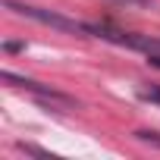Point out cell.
Instances as JSON below:
<instances>
[{"instance_id": "cell-1", "label": "cell", "mask_w": 160, "mask_h": 160, "mask_svg": "<svg viewBox=\"0 0 160 160\" xmlns=\"http://www.w3.org/2000/svg\"><path fill=\"white\" fill-rule=\"evenodd\" d=\"M0 78H3L7 85H13V88H22V91L35 94V98H38L44 107H50V110H63V113L78 110V101H75L72 94H63V91H57V88H50V85H44V82H35V78L16 75V72H10V69L0 72Z\"/></svg>"}, {"instance_id": "cell-2", "label": "cell", "mask_w": 160, "mask_h": 160, "mask_svg": "<svg viewBox=\"0 0 160 160\" xmlns=\"http://www.w3.org/2000/svg\"><path fill=\"white\" fill-rule=\"evenodd\" d=\"M3 10L22 16V19H32V22H41V25H50L57 32H66V35H88V22H78V19H69V16H60L53 10H44V7H32V3H16V0H3Z\"/></svg>"}, {"instance_id": "cell-3", "label": "cell", "mask_w": 160, "mask_h": 160, "mask_svg": "<svg viewBox=\"0 0 160 160\" xmlns=\"http://www.w3.org/2000/svg\"><path fill=\"white\" fill-rule=\"evenodd\" d=\"M135 138H138V141H144V144H154V148H160V132H151V129H138V132H135Z\"/></svg>"}, {"instance_id": "cell-4", "label": "cell", "mask_w": 160, "mask_h": 160, "mask_svg": "<svg viewBox=\"0 0 160 160\" xmlns=\"http://www.w3.org/2000/svg\"><path fill=\"white\" fill-rule=\"evenodd\" d=\"M138 98H141V101H148V104H160V88H157V85L141 88V91H138Z\"/></svg>"}, {"instance_id": "cell-5", "label": "cell", "mask_w": 160, "mask_h": 160, "mask_svg": "<svg viewBox=\"0 0 160 160\" xmlns=\"http://www.w3.org/2000/svg\"><path fill=\"white\" fill-rule=\"evenodd\" d=\"M16 148L25 151V154H32V157H50V151H44V148H38V144H25V141H19Z\"/></svg>"}, {"instance_id": "cell-6", "label": "cell", "mask_w": 160, "mask_h": 160, "mask_svg": "<svg viewBox=\"0 0 160 160\" xmlns=\"http://www.w3.org/2000/svg\"><path fill=\"white\" fill-rule=\"evenodd\" d=\"M3 50L7 53H16V50H25V44L22 41H3Z\"/></svg>"}, {"instance_id": "cell-7", "label": "cell", "mask_w": 160, "mask_h": 160, "mask_svg": "<svg viewBox=\"0 0 160 160\" xmlns=\"http://www.w3.org/2000/svg\"><path fill=\"white\" fill-rule=\"evenodd\" d=\"M119 3H126V7H148L151 0H119Z\"/></svg>"}]
</instances>
